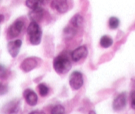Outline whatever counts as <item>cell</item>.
<instances>
[{"label": "cell", "instance_id": "cell-1", "mask_svg": "<svg viewBox=\"0 0 135 114\" xmlns=\"http://www.w3.org/2000/svg\"><path fill=\"white\" fill-rule=\"evenodd\" d=\"M71 61L65 55H59L54 60V68L59 74H65L71 69Z\"/></svg>", "mask_w": 135, "mask_h": 114}, {"label": "cell", "instance_id": "cell-2", "mask_svg": "<svg viewBox=\"0 0 135 114\" xmlns=\"http://www.w3.org/2000/svg\"><path fill=\"white\" fill-rule=\"evenodd\" d=\"M29 40L32 45H38L42 40V32L38 22L32 21L27 28Z\"/></svg>", "mask_w": 135, "mask_h": 114}, {"label": "cell", "instance_id": "cell-3", "mask_svg": "<svg viewBox=\"0 0 135 114\" xmlns=\"http://www.w3.org/2000/svg\"><path fill=\"white\" fill-rule=\"evenodd\" d=\"M84 84L83 74L79 71H74L69 77V84L73 90H79Z\"/></svg>", "mask_w": 135, "mask_h": 114}, {"label": "cell", "instance_id": "cell-4", "mask_svg": "<svg viewBox=\"0 0 135 114\" xmlns=\"http://www.w3.org/2000/svg\"><path fill=\"white\" fill-rule=\"evenodd\" d=\"M24 28V22L22 21H15L13 24H12L8 28L7 34L8 36L11 38H14L18 36L22 32Z\"/></svg>", "mask_w": 135, "mask_h": 114}, {"label": "cell", "instance_id": "cell-5", "mask_svg": "<svg viewBox=\"0 0 135 114\" xmlns=\"http://www.w3.org/2000/svg\"><path fill=\"white\" fill-rule=\"evenodd\" d=\"M21 46H22V40L19 39L14 41H10L7 44L8 52L12 58H15L18 55Z\"/></svg>", "mask_w": 135, "mask_h": 114}, {"label": "cell", "instance_id": "cell-6", "mask_svg": "<svg viewBox=\"0 0 135 114\" xmlns=\"http://www.w3.org/2000/svg\"><path fill=\"white\" fill-rule=\"evenodd\" d=\"M127 104V96L125 93L119 94L113 102V108L115 111H121L125 108Z\"/></svg>", "mask_w": 135, "mask_h": 114}, {"label": "cell", "instance_id": "cell-7", "mask_svg": "<svg viewBox=\"0 0 135 114\" xmlns=\"http://www.w3.org/2000/svg\"><path fill=\"white\" fill-rule=\"evenodd\" d=\"M88 55V49L85 46H81L74 50L71 54V58L73 61L78 62Z\"/></svg>", "mask_w": 135, "mask_h": 114}, {"label": "cell", "instance_id": "cell-8", "mask_svg": "<svg viewBox=\"0 0 135 114\" xmlns=\"http://www.w3.org/2000/svg\"><path fill=\"white\" fill-rule=\"evenodd\" d=\"M38 65V61L35 58H28L25 59L21 64V69L25 72L28 73L32 71Z\"/></svg>", "mask_w": 135, "mask_h": 114}, {"label": "cell", "instance_id": "cell-9", "mask_svg": "<svg viewBox=\"0 0 135 114\" xmlns=\"http://www.w3.org/2000/svg\"><path fill=\"white\" fill-rule=\"evenodd\" d=\"M23 96L25 100L28 105L34 106L38 102V96L35 92L31 89H26L23 92Z\"/></svg>", "mask_w": 135, "mask_h": 114}, {"label": "cell", "instance_id": "cell-10", "mask_svg": "<svg viewBox=\"0 0 135 114\" xmlns=\"http://www.w3.org/2000/svg\"><path fill=\"white\" fill-rule=\"evenodd\" d=\"M51 7L59 13H66L69 8L67 0H53L51 2Z\"/></svg>", "mask_w": 135, "mask_h": 114}, {"label": "cell", "instance_id": "cell-11", "mask_svg": "<svg viewBox=\"0 0 135 114\" xmlns=\"http://www.w3.org/2000/svg\"><path fill=\"white\" fill-rule=\"evenodd\" d=\"M44 15V10L42 7L37 8L35 9H32L30 13H29V17L30 20L34 22H39L41 21Z\"/></svg>", "mask_w": 135, "mask_h": 114}, {"label": "cell", "instance_id": "cell-12", "mask_svg": "<svg viewBox=\"0 0 135 114\" xmlns=\"http://www.w3.org/2000/svg\"><path fill=\"white\" fill-rule=\"evenodd\" d=\"M19 110V102L15 100L11 101L5 108V114H17Z\"/></svg>", "mask_w": 135, "mask_h": 114}, {"label": "cell", "instance_id": "cell-13", "mask_svg": "<svg viewBox=\"0 0 135 114\" xmlns=\"http://www.w3.org/2000/svg\"><path fill=\"white\" fill-rule=\"evenodd\" d=\"M84 18L80 15L76 14L71 18V24L75 28H80L83 26Z\"/></svg>", "mask_w": 135, "mask_h": 114}, {"label": "cell", "instance_id": "cell-14", "mask_svg": "<svg viewBox=\"0 0 135 114\" xmlns=\"http://www.w3.org/2000/svg\"><path fill=\"white\" fill-rule=\"evenodd\" d=\"M44 0H26V5L31 9H35L41 7Z\"/></svg>", "mask_w": 135, "mask_h": 114}, {"label": "cell", "instance_id": "cell-15", "mask_svg": "<svg viewBox=\"0 0 135 114\" xmlns=\"http://www.w3.org/2000/svg\"><path fill=\"white\" fill-rule=\"evenodd\" d=\"M100 46L104 48H108L110 47L112 44H113V40L112 38L107 35L103 36L101 38L100 41Z\"/></svg>", "mask_w": 135, "mask_h": 114}, {"label": "cell", "instance_id": "cell-16", "mask_svg": "<svg viewBox=\"0 0 135 114\" xmlns=\"http://www.w3.org/2000/svg\"><path fill=\"white\" fill-rule=\"evenodd\" d=\"M76 34V30L75 27H71V26H68L64 29V36L67 39L73 38Z\"/></svg>", "mask_w": 135, "mask_h": 114}, {"label": "cell", "instance_id": "cell-17", "mask_svg": "<svg viewBox=\"0 0 135 114\" xmlns=\"http://www.w3.org/2000/svg\"><path fill=\"white\" fill-rule=\"evenodd\" d=\"M119 25V20L115 17H112L109 20V26L112 29H116Z\"/></svg>", "mask_w": 135, "mask_h": 114}, {"label": "cell", "instance_id": "cell-18", "mask_svg": "<svg viewBox=\"0 0 135 114\" xmlns=\"http://www.w3.org/2000/svg\"><path fill=\"white\" fill-rule=\"evenodd\" d=\"M51 114H65V110L63 106L56 105L51 110Z\"/></svg>", "mask_w": 135, "mask_h": 114}, {"label": "cell", "instance_id": "cell-19", "mask_svg": "<svg viewBox=\"0 0 135 114\" xmlns=\"http://www.w3.org/2000/svg\"><path fill=\"white\" fill-rule=\"evenodd\" d=\"M38 90H39L40 94L42 96H46L49 92V88L46 84H40L38 87Z\"/></svg>", "mask_w": 135, "mask_h": 114}, {"label": "cell", "instance_id": "cell-20", "mask_svg": "<svg viewBox=\"0 0 135 114\" xmlns=\"http://www.w3.org/2000/svg\"><path fill=\"white\" fill-rule=\"evenodd\" d=\"M7 77V70L3 65L0 64V78L5 79Z\"/></svg>", "mask_w": 135, "mask_h": 114}, {"label": "cell", "instance_id": "cell-21", "mask_svg": "<svg viewBox=\"0 0 135 114\" xmlns=\"http://www.w3.org/2000/svg\"><path fill=\"white\" fill-rule=\"evenodd\" d=\"M8 91V88L7 86L0 83V96L6 94Z\"/></svg>", "mask_w": 135, "mask_h": 114}, {"label": "cell", "instance_id": "cell-22", "mask_svg": "<svg viewBox=\"0 0 135 114\" xmlns=\"http://www.w3.org/2000/svg\"><path fill=\"white\" fill-rule=\"evenodd\" d=\"M131 107L135 110V91L131 92Z\"/></svg>", "mask_w": 135, "mask_h": 114}, {"label": "cell", "instance_id": "cell-23", "mask_svg": "<svg viewBox=\"0 0 135 114\" xmlns=\"http://www.w3.org/2000/svg\"><path fill=\"white\" fill-rule=\"evenodd\" d=\"M29 114H46L44 112L42 111H33V112H30Z\"/></svg>", "mask_w": 135, "mask_h": 114}, {"label": "cell", "instance_id": "cell-24", "mask_svg": "<svg viewBox=\"0 0 135 114\" xmlns=\"http://www.w3.org/2000/svg\"><path fill=\"white\" fill-rule=\"evenodd\" d=\"M4 20V15L2 14H0V23H1V22H3Z\"/></svg>", "mask_w": 135, "mask_h": 114}, {"label": "cell", "instance_id": "cell-25", "mask_svg": "<svg viewBox=\"0 0 135 114\" xmlns=\"http://www.w3.org/2000/svg\"><path fill=\"white\" fill-rule=\"evenodd\" d=\"M89 114H96V112H94V111H90V112H89Z\"/></svg>", "mask_w": 135, "mask_h": 114}]
</instances>
